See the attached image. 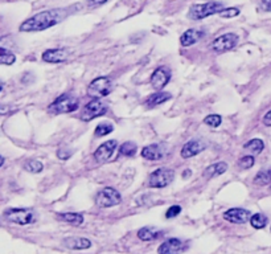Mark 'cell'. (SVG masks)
<instances>
[{"label": "cell", "instance_id": "obj_18", "mask_svg": "<svg viewBox=\"0 0 271 254\" xmlns=\"http://www.w3.org/2000/svg\"><path fill=\"white\" fill-rule=\"evenodd\" d=\"M64 246H66L68 249H73V250H83V249H89L92 246V241L87 240V238H83V237H66L62 241Z\"/></svg>", "mask_w": 271, "mask_h": 254}, {"label": "cell", "instance_id": "obj_34", "mask_svg": "<svg viewBox=\"0 0 271 254\" xmlns=\"http://www.w3.org/2000/svg\"><path fill=\"white\" fill-rule=\"evenodd\" d=\"M70 155H71V151L69 150V148H62V147H61L60 150L57 151V156L60 157V159H62V160H66V159H69V157H70Z\"/></svg>", "mask_w": 271, "mask_h": 254}, {"label": "cell", "instance_id": "obj_32", "mask_svg": "<svg viewBox=\"0 0 271 254\" xmlns=\"http://www.w3.org/2000/svg\"><path fill=\"white\" fill-rule=\"evenodd\" d=\"M180 212H182V207H180V205H172V207L168 208L167 213H165V217L167 218L177 217V216L180 215Z\"/></svg>", "mask_w": 271, "mask_h": 254}, {"label": "cell", "instance_id": "obj_7", "mask_svg": "<svg viewBox=\"0 0 271 254\" xmlns=\"http://www.w3.org/2000/svg\"><path fill=\"white\" fill-rule=\"evenodd\" d=\"M175 179V171L171 168H157L148 178V186L151 188H165Z\"/></svg>", "mask_w": 271, "mask_h": 254}, {"label": "cell", "instance_id": "obj_1", "mask_svg": "<svg viewBox=\"0 0 271 254\" xmlns=\"http://www.w3.org/2000/svg\"><path fill=\"white\" fill-rule=\"evenodd\" d=\"M58 14H60L58 10L41 11L23 22L19 29H20V32H41V31H45V29L53 27L60 22Z\"/></svg>", "mask_w": 271, "mask_h": 254}, {"label": "cell", "instance_id": "obj_31", "mask_svg": "<svg viewBox=\"0 0 271 254\" xmlns=\"http://www.w3.org/2000/svg\"><path fill=\"white\" fill-rule=\"evenodd\" d=\"M239 10L237 7H232V8H225V10H222L221 12H220V16L224 19H232V18H236V16H238L239 15Z\"/></svg>", "mask_w": 271, "mask_h": 254}, {"label": "cell", "instance_id": "obj_3", "mask_svg": "<svg viewBox=\"0 0 271 254\" xmlns=\"http://www.w3.org/2000/svg\"><path fill=\"white\" fill-rule=\"evenodd\" d=\"M224 10V4L221 2H208L204 4H193L189 8L188 18L191 20H201L212 15L220 14Z\"/></svg>", "mask_w": 271, "mask_h": 254}, {"label": "cell", "instance_id": "obj_14", "mask_svg": "<svg viewBox=\"0 0 271 254\" xmlns=\"http://www.w3.org/2000/svg\"><path fill=\"white\" fill-rule=\"evenodd\" d=\"M205 147H207V144L204 143L203 140L192 139L183 146L180 154H182L183 159H189V157L196 156V155H199L200 152H203V151L205 150Z\"/></svg>", "mask_w": 271, "mask_h": 254}, {"label": "cell", "instance_id": "obj_9", "mask_svg": "<svg viewBox=\"0 0 271 254\" xmlns=\"http://www.w3.org/2000/svg\"><path fill=\"white\" fill-rule=\"evenodd\" d=\"M237 44H238V36H237L236 33L230 32L217 37V39L212 43L211 48L216 53H225V52L232 50Z\"/></svg>", "mask_w": 271, "mask_h": 254}, {"label": "cell", "instance_id": "obj_25", "mask_svg": "<svg viewBox=\"0 0 271 254\" xmlns=\"http://www.w3.org/2000/svg\"><path fill=\"white\" fill-rule=\"evenodd\" d=\"M267 216L263 215V213H255L250 217V224L254 229H263L264 226L267 225Z\"/></svg>", "mask_w": 271, "mask_h": 254}, {"label": "cell", "instance_id": "obj_5", "mask_svg": "<svg viewBox=\"0 0 271 254\" xmlns=\"http://www.w3.org/2000/svg\"><path fill=\"white\" fill-rule=\"evenodd\" d=\"M111 90H113V81L110 77H98L87 86V96H90L93 100L94 98L100 100L109 96Z\"/></svg>", "mask_w": 271, "mask_h": 254}, {"label": "cell", "instance_id": "obj_30", "mask_svg": "<svg viewBox=\"0 0 271 254\" xmlns=\"http://www.w3.org/2000/svg\"><path fill=\"white\" fill-rule=\"evenodd\" d=\"M254 164H255V159H254L253 155H246V156H242L238 160L239 168H242V170L251 168Z\"/></svg>", "mask_w": 271, "mask_h": 254}, {"label": "cell", "instance_id": "obj_26", "mask_svg": "<svg viewBox=\"0 0 271 254\" xmlns=\"http://www.w3.org/2000/svg\"><path fill=\"white\" fill-rule=\"evenodd\" d=\"M136 150H138L136 144L129 140V142H125V143L121 144V147H119V154L126 157H134L136 155Z\"/></svg>", "mask_w": 271, "mask_h": 254}, {"label": "cell", "instance_id": "obj_33", "mask_svg": "<svg viewBox=\"0 0 271 254\" xmlns=\"http://www.w3.org/2000/svg\"><path fill=\"white\" fill-rule=\"evenodd\" d=\"M7 41H8V37H0V57H3V56H6V54L12 53L11 50L8 49Z\"/></svg>", "mask_w": 271, "mask_h": 254}, {"label": "cell", "instance_id": "obj_19", "mask_svg": "<svg viewBox=\"0 0 271 254\" xmlns=\"http://www.w3.org/2000/svg\"><path fill=\"white\" fill-rule=\"evenodd\" d=\"M163 236V230L157 229L155 226H143L138 230V237L142 241H155Z\"/></svg>", "mask_w": 271, "mask_h": 254}, {"label": "cell", "instance_id": "obj_38", "mask_svg": "<svg viewBox=\"0 0 271 254\" xmlns=\"http://www.w3.org/2000/svg\"><path fill=\"white\" fill-rule=\"evenodd\" d=\"M6 113H8V109L0 106V114H6Z\"/></svg>", "mask_w": 271, "mask_h": 254}, {"label": "cell", "instance_id": "obj_37", "mask_svg": "<svg viewBox=\"0 0 271 254\" xmlns=\"http://www.w3.org/2000/svg\"><path fill=\"white\" fill-rule=\"evenodd\" d=\"M87 2V4L89 6H92V7H96V6H101V4H105L107 2V0H86Z\"/></svg>", "mask_w": 271, "mask_h": 254}, {"label": "cell", "instance_id": "obj_20", "mask_svg": "<svg viewBox=\"0 0 271 254\" xmlns=\"http://www.w3.org/2000/svg\"><path fill=\"white\" fill-rule=\"evenodd\" d=\"M228 170V164L225 161H218V163H214V164H211L209 167L205 168L204 171L203 176L204 179H213V178H217V176H221L222 174H225Z\"/></svg>", "mask_w": 271, "mask_h": 254}, {"label": "cell", "instance_id": "obj_17", "mask_svg": "<svg viewBox=\"0 0 271 254\" xmlns=\"http://www.w3.org/2000/svg\"><path fill=\"white\" fill-rule=\"evenodd\" d=\"M69 53L65 49H48L43 53V61L49 62V64H60L64 62L68 58Z\"/></svg>", "mask_w": 271, "mask_h": 254}, {"label": "cell", "instance_id": "obj_27", "mask_svg": "<svg viewBox=\"0 0 271 254\" xmlns=\"http://www.w3.org/2000/svg\"><path fill=\"white\" fill-rule=\"evenodd\" d=\"M24 170L28 172H32V174H39L44 170V164L40 160H36V159H28L24 163Z\"/></svg>", "mask_w": 271, "mask_h": 254}, {"label": "cell", "instance_id": "obj_22", "mask_svg": "<svg viewBox=\"0 0 271 254\" xmlns=\"http://www.w3.org/2000/svg\"><path fill=\"white\" fill-rule=\"evenodd\" d=\"M263 148H264L263 140L259 139V138H255V139L249 140V142H246L245 146H243V150H246L247 152H250V154H253V155L260 154V152L263 151Z\"/></svg>", "mask_w": 271, "mask_h": 254}, {"label": "cell", "instance_id": "obj_16", "mask_svg": "<svg viewBox=\"0 0 271 254\" xmlns=\"http://www.w3.org/2000/svg\"><path fill=\"white\" fill-rule=\"evenodd\" d=\"M205 36V32L200 31V29H188L186 32L183 33L182 37H180V44L182 47H191V45H195L196 43H199L203 37Z\"/></svg>", "mask_w": 271, "mask_h": 254}, {"label": "cell", "instance_id": "obj_8", "mask_svg": "<svg viewBox=\"0 0 271 254\" xmlns=\"http://www.w3.org/2000/svg\"><path fill=\"white\" fill-rule=\"evenodd\" d=\"M107 113V105L105 102H102L101 100H97L94 98L93 101H90L89 104H86V106H83L82 113H81V119L85 122H89L94 118H98V117H102Z\"/></svg>", "mask_w": 271, "mask_h": 254}, {"label": "cell", "instance_id": "obj_24", "mask_svg": "<svg viewBox=\"0 0 271 254\" xmlns=\"http://www.w3.org/2000/svg\"><path fill=\"white\" fill-rule=\"evenodd\" d=\"M254 184H257V186H268V184H271V167L258 172L255 178H254Z\"/></svg>", "mask_w": 271, "mask_h": 254}, {"label": "cell", "instance_id": "obj_41", "mask_svg": "<svg viewBox=\"0 0 271 254\" xmlns=\"http://www.w3.org/2000/svg\"><path fill=\"white\" fill-rule=\"evenodd\" d=\"M3 86H4V83L2 82V81H0V92H2V90H3Z\"/></svg>", "mask_w": 271, "mask_h": 254}, {"label": "cell", "instance_id": "obj_4", "mask_svg": "<svg viewBox=\"0 0 271 254\" xmlns=\"http://www.w3.org/2000/svg\"><path fill=\"white\" fill-rule=\"evenodd\" d=\"M4 218L12 224L18 225H28L36 221L35 212L29 208H11L4 212Z\"/></svg>", "mask_w": 271, "mask_h": 254}, {"label": "cell", "instance_id": "obj_12", "mask_svg": "<svg viewBox=\"0 0 271 254\" xmlns=\"http://www.w3.org/2000/svg\"><path fill=\"white\" fill-rule=\"evenodd\" d=\"M117 146H118L117 140H107V142H105L104 144H101V146L97 148L96 152H94V159H96L98 163H105V161H107L113 156Z\"/></svg>", "mask_w": 271, "mask_h": 254}, {"label": "cell", "instance_id": "obj_36", "mask_svg": "<svg viewBox=\"0 0 271 254\" xmlns=\"http://www.w3.org/2000/svg\"><path fill=\"white\" fill-rule=\"evenodd\" d=\"M260 6H262V8H263L264 11L271 12V0H262Z\"/></svg>", "mask_w": 271, "mask_h": 254}, {"label": "cell", "instance_id": "obj_15", "mask_svg": "<svg viewBox=\"0 0 271 254\" xmlns=\"http://www.w3.org/2000/svg\"><path fill=\"white\" fill-rule=\"evenodd\" d=\"M142 156L147 160L155 161V160H161L165 156V148H163L161 144L153 143L150 146H146L142 150Z\"/></svg>", "mask_w": 271, "mask_h": 254}, {"label": "cell", "instance_id": "obj_35", "mask_svg": "<svg viewBox=\"0 0 271 254\" xmlns=\"http://www.w3.org/2000/svg\"><path fill=\"white\" fill-rule=\"evenodd\" d=\"M264 126H267V127H271V110H268L266 114L263 115V119H262Z\"/></svg>", "mask_w": 271, "mask_h": 254}, {"label": "cell", "instance_id": "obj_23", "mask_svg": "<svg viewBox=\"0 0 271 254\" xmlns=\"http://www.w3.org/2000/svg\"><path fill=\"white\" fill-rule=\"evenodd\" d=\"M58 216H60L65 222L71 224V225L78 226L83 222V215H81V213H75V212H66V213H61V215Z\"/></svg>", "mask_w": 271, "mask_h": 254}, {"label": "cell", "instance_id": "obj_39", "mask_svg": "<svg viewBox=\"0 0 271 254\" xmlns=\"http://www.w3.org/2000/svg\"><path fill=\"white\" fill-rule=\"evenodd\" d=\"M191 174H192V172L189 171V170H186V171H184V174H183V178H187V176H191Z\"/></svg>", "mask_w": 271, "mask_h": 254}, {"label": "cell", "instance_id": "obj_29", "mask_svg": "<svg viewBox=\"0 0 271 254\" xmlns=\"http://www.w3.org/2000/svg\"><path fill=\"white\" fill-rule=\"evenodd\" d=\"M221 122H222V117L218 114H209L208 117L204 118V123L208 126H211V127H213V129H216V127H218V126L221 125Z\"/></svg>", "mask_w": 271, "mask_h": 254}, {"label": "cell", "instance_id": "obj_6", "mask_svg": "<svg viewBox=\"0 0 271 254\" xmlns=\"http://www.w3.org/2000/svg\"><path fill=\"white\" fill-rule=\"evenodd\" d=\"M121 194L111 187H106L104 190L98 191L96 195V204L101 208L115 207V205L121 204Z\"/></svg>", "mask_w": 271, "mask_h": 254}, {"label": "cell", "instance_id": "obj_21", "mask_svg": "<svg viewBox=\"0 0 271 254\" xmlns=\"http://www.w3.org/2000/svg\"><path fill=\"white\" fill-rule=\"evenodd\" d=\"M168 100H171V94L165 93V92H157V93L151 94L150 97L147 98L146 106L148 109L156 108V106L165 104Z\"/></svg>", "mask_w": 271, "mask_h": 254}, {"label": "cell", "instance_id": "obj_11", "mask_svg": "<svg viewBox=\"0 0 271 254\" xmlns=\"http://www.w3.org/2000/svg\"><path fill=\"white\" fill-rule=\"evenodd\" d=\"M187 249H188V245L184 241L178 238H169L157 247V254H182Z\"/></svg>", "mask_w": 271, "mask_h": 254}, {"label": "cell", "instance_id": "obj_10", "mask_svg": "<svg viewBox=\"0 0 271 254\" xmlns=\"http://www.w3.org/2000/svg\"><path fill=\"white\" fill-rule=\"evenodd\" d=\"M171 81V70L165 66H160L157 68L155 72L151 75V85L155 90L160 92L168 85V82Z\"/></svg>", "mask_w": 271, "mask_h": 254}, {"label": "cell", "instance_id": "obj_2", "mask_svg": "<svg viewBox=\"0 0 271 254\" xmlns=\"http://www.w3.org/2000/svg\"><path fill=\"white\" fill-rule=\"evenodd\" d=\"M79 108V100L71 94H61L60 97L49 105L48 111L50 114L58 115V114H69L73 111L78 110Z\"/></svg>", "mask_w": 271, "mask_h": 254}, {"label": "cell", "instance_id": "obj_40", "mask_svg": "<svg viewBox=\"0 0 271 254\" xmlns=\"http://www.w3.org/2000/svg\"><path fill=\"white\" fill-rule=\"evenodd\" d=\"M4 164V157L3 156H0V167Z\"/></svg>", "mask_w": 271, "mask_h": 254}, {"label": "cell", "instance_id": "obj_28", "mask_svg": "<svg viewBox=\"0 0 271 254\" xmlns=\"http://www.w3.org/2000/svg\"><path fill=\"white\" fill-rule=\"evenodd\" d=\"M114 131V126L111 125L110 122H104V123H100V125L96 127V131H94V135L96 136H105L109 135L110 133Z\"/></svg>", "mask_w": 271, "mask_h": 254}, {"label": "cell", "instance_id": "obj_13", "mask_svg": "<svg viewBox=\"0 0 271 254\" xmlns=\"http://www.w3.org/2000/svg\"><path fill=\"white\" fill-rule=\"evenodd\" d=\"M251 217V212L242 208H232L224 213V218L232 224H245Z\"/></svg>", "mask_w": 271, "mask_h": 254}]
</instances>
